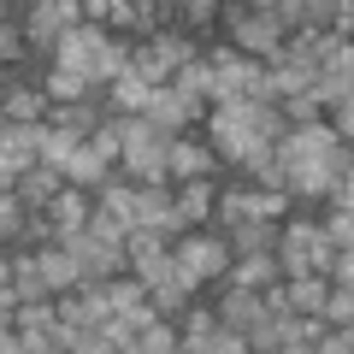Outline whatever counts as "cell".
I'll list each match as a JSON object with an SVG mask.
<instances>
[{
    "instance_id": "obj_9",
    "label": "cell",
    "mask_w": 354,
    "mask_h": 354,
    "mask_svg": "<svg viewBox=\"0 0 354 354\" xmlns=\"http://www.w3.org/2000/svg\"><path fill=\"white\" fill-rule=\"evenodd\" d=\"M88 213H95V195L71 189V183L48 201V218H53V230H59V236H65V230H88Z\"/></svg>"
},
{
    "instance_id": "obj_7",
    "label": "cell",
    "mask_w": 354,
    "mask_h": 354,
    "mask_svg": "<svg viewBox=\"0 0 354 354\" xmlns=\"http://www.w3.org/2000/svg\"><path fill=\"white\" fill-rule=\"evenodd\" d=\"M225 283H236V290H272V283H283V278H278V248H272V254H242V260H230Z\"/></svg>"
},
{
    "instance_id": "obj_30",
    "label": "cell",
    "mask_w": 354,
    "mask_h": 354,
    "mask_svg": "<svg viewBox=\"0 0 354 354\" xmlns=\"http://www.w3.org/2000/svg\"><path fill=\"white\" fill-rule=\"evenodd\" d=\"M313 354H354V330H325L313 342Z\"/></svg>"
},
{
    "instance_id": "obj_28",
    "label": "cell",
    "mask_w": 354,
    "mask_h": 354,
    "mask_svg": "<svg viewBox=\"0 0 354 354\" xmlns=\"http://www.w3.org/2000/svg\"><path fill=\"white\" fill-rule=\"evenodd\" d=\"M160 248H165L160 230H130V236H124V254H130V260H142V254H160Z\"/></svg>"
},
{
    "instance_id": "obj_24",
    "label": "cell",
    "mask_w": 354,
    "mask_h": 354,
    "mask_svg": "<svg viewBox=\"0 0 354 354\" xmlns=\"http://www.w3.org/2000/svg\"><path fill=\"white\" fill-rule=\"evenodd\" d=\"M319 278L337 283V290H348V283H354V254H348V248H337V254L325 260V272H319Z\"/></svg>"
},
{
    "instance_id": "obj_21",
    "label": "cell",
    "mask_w": 354,
    "mask_h": 354,
    "mask_svg": "<svg viewBox=\"0 0 354 354\" xmlns=\"http://www.w3.org/2000/svg\"><path fill=\"white\" fill-rule=\"evenodd\" d=\"M24 59H30V48H24V30H18V24H0V71H18Z\"/></svg>"
},
{
    "instance_id": "obj_1",
    "label": "cell",
    "mask_w": 354,
    "mask_h": 354,
    "mask_svg": "<svg viewBox=\"0 0 354 354\" xmlns=\"http://www.w3.org/2000/svg\"><path fill=\"white\" fill-rule=\"evenodd\" d=\"M171 260H177V283L195 295L201 283H218V278H225L236 254H230V242L218 236V230H189V236L171 242Z\"/></svg>"
},
{
    "instance_id": "obj_23",
    "label": "cell",
    "mask_w": 354,
    "mask_h": 354,
    "mask_svg": "<svg viewBox=\"0 0 354 354\" xmlns=\"http://www.w3.org/2000/svg\"><path fill=\"white\" fill-rule=\"evenodd\" d=\"M24 207H18V195H0V248H12L18 242V230H24Z\"/></svg>"
},
{
    "instance_id": "obj_10",
    "label": "cell",
    "mask_w": 354,
    "mask_h": 354,
    "mask_svg": "<svg viewBox=\"0 0 354 354\" xmlns=\"http://www.w3.org/2000/svg\"><path fill=\"white\" fill-rule=\"evenodd\" d=\"M41 113H48V95H41L36 83H12L0 95V118H6V124H36Z\"/></svg>"
},
{
    "instance_id": "obj_6",
    "label": "cell",
    "mask_w": 354,
    "mask_h": 354,
    "mask_svg": "<svg viewBox=\"0 0 354 354\" xmlns=\"http://www.w3.org/2000/svg\"><path fill=\"white\" fill-rule=\"evenodd\" d=\"M213 183H177L171 189V213H177V225L183 230H201L207 218H213Z\"/></svg>"
},
{
    "instance_id": "obj_14",
    "label": "cell",
    "mask_w": 354,
    "mask_h": 354,
    "mask_svg": "<svg viewBox=\"0 0 354 354\" xmlns=\"http://www.w3.org/2000/svg\"><path fill=\"white\" fill-rule=\"evenodd\" d=\"M130 278H136L142 290H165V283H177V260H171V248H160V254H142V260H130Z\"/></svg>"
},
{
    "instance_id": "obj_20",
    "label": "cell",
    "mask_w": 354,
    "mask_h": 354,
    "mask_svg": "<svg viewBox=\"0 0 354 354\" xmlns=\"http://www.w3.org/2000/svg\"><path fill=\"white\" fill-rule=\"evenodd\" d=\"M88 148L101 153L106 165H118V160H124V142H118V124H113V118H101V124L88 130Z\"/></svg>"
},
{
    "instance_id": "obj_12",
    "label": "cell",
    "mask_w": 354,
    "mask_h": 354,
    "mask_svg": "<svg viewBox=\"0 0 354 354\" xmlns=\"http://www.w3.org/2000/svg\"><path fill=\"white\" fill-rule=\"evenodd\" d=\"M225 242H230V254H272L278 248V225H260V218H242L236 230H225Z\"/></svg>"
},
{
    "instance_id": "obj_27",
    "label": "cell",
    "mask_w": 354,
    "mask_h": 354,
    "mask_svg": "<svg viewBox=\"0 0 354 354\" xmlns=\"http://www.w3.org/2000/svg\"><path fill=\"white\" fill-rule=\"evenodd\" d=\"M319 236H325L330 248H348V236H354V218H348V213H330L325 225H319Z\"/></svg>"
},
{
    "instance_id": "obj_3",
    "label": "cell",
    "mask_w": 354,
    "mask_h": 354,
    "mask_svg": "<svg viewBox=\"0 0 354 354\" xmlns=\"http://www.w3.org/2000/svg\"><path fill=\"white\" fill-rule=\"evenodd\" d=\"M165 171H171V183H213L218 160H213V148L201 136H177L165 148Z\"/></svg>"
},
{
    "instance_id": "obj_31",
    "label": "cell",
    "mask_w": 354,
    "mask_h": 354,
    "mask_svg": "<svg viewBox=\"0 0 354 354\" xmlns=\"http://www.w3.org/2000/svg\"><path fill=\"white\" fill-rule=\"evenodd\" d=\"M0 354H24V342H18V330H0Z\"/></svg>"
},
{
    "instance_id": "obj_32",
    "label": "cell",
    "mask_w": 354,
    "mask_h": 354,
    "mask_svg": "<svg viewBox=\"0 0 354 354\" xmlns=\"http://www.w3.org/2000/svg\"><path fill=\"white\" fill-rule=\"evenodd\" d=\"M6 283H12V254L0 248V290H6Z\"/></svg>"
},
{
    "instance_id": "obj_8",
    "label": "cell",
    "mask_w": 354,
    "mask_h": 354,
    "mask_svg": "<svg viewBox=\"0 0 354 354\" xmlns=\"http://www.w3.org/2000/svg\"><path fill=\"white\" fill-rule=\"evenodd\" d=\"M65 189V177L59 171H53V165H36V171H24V177H18V207H24V213H48V201H53V195H59Z\"/></svg>"
},
{
    "instance_id": "obj_17",
    "label": "cell",
    "mask_w": 354,
    "mask_h": 354,
    "mask_svg": "<svg viewBox=\"0 0 354 354\" xmlns=\"http://www.w3.org/2000/svg\"><path fill=\"white\" fill-rule=\"evenodd\" d=\"M290 195L283 189H248V218H260V225H283V213H290Z\"/></svg>"
},
{
    "instance_id": "obj_22",
    "label": "cell",
    "mask_w": 354,
    "mask_h": 354,
    "mask_svg": "<svg viewBox=\"0 0 354 354\" xmlns=\"http://www.w3.org/2000/svg\"><path fill=\"white\" fill-rule=\"evenodd\" d=\"M88 236H95V242H106V248H124L130 225H124V218H113V213H88Z\"/></svg>"
},
{
    "instance_id": "obj_4",
    "label": "cell",
    "mask_w": 354,
    "mask_h": 354,
    "mask_svg": "<svg viewBox=\"0 0 354 354\" xmlns=\"http://www.w3.org/2000/svg\"><path fill=\"white\" fill-rule=\"evenodd\" d=\"M213 319H218L225 330H242V337H248V330L266 319V307H260V290H236V283H225V278H218V301H213Z\"/></svg>"
},
{
    "instance_id": "obj_35",
    "label": "cell",
    "mask_w": 354,
    "mask_h": 354,
    "mask_svg": "<svg viewBox=\"0 0 354 354\" xmlns=\"http://www.w3.org/2000/svg\"><path fill=\"white\" fill-rule=\"evenodd\" d=\"M0 24H12V6H6V0H0Z\"/></svg>"
},
{
    "instance_id": "obj_13",
    "label": "cell",
    "mask_w": 354,
    "mask_h": 354,
    "mask_svg": "<svg viewBox=\"0 0 354 354\" xmlns=\"http://www.w3.org/2000/svg\"><path fill=\"white\" fill-rule=\"evenodd\" d=\"M36 266H41V283L53 295H71L77 290V260L65 248H36Z\"/></svg>"
},
{
    "instance_id": "obj_34",
    "label": "cell",
    "mask_w": 354,
    "mask_h": 354,
    "mask_svg": "<svg viewBox=\"0 0 354 354\" xmlns=\"http://www.w3.org/2000/svg\"><path fill=\"white\" fill-rule=\"evenodd\" d=\"M278 354H313V348H307V342H283Z\"/></svg>"
},
{
    "instance_id": "obj_26",
    "label": "cell",
    "mask_w": 354,
    "mask_h": 354,
    "mask_svg": "<svg viewBox=\"0 0 354 354\" xmlns=\"http://www.w3.org/2000/svg\"><path fill=\"white\" fill-rule=\"evenodd\" d=\"M95 337H101V348H136V330H130V325H124V319H118V313L106 319V325L95 330Z\"/></svg>"
},
{
    "instance_id": "obj_33",
    "label": "cell",
    "mask_w": 354,
    "mask_h": 354,
    "mask_svg": "<svg viewBox=\"0 0 354 354\" xmlns=\"http://www.w3.org/2000/svg\"><path fill=\"white\" fill-rule=\"evenodd\" d=\"M12 148V124H6V118H0V153Z\"/></svg>"
},
{
    "instance_id": "obj_2",
    "label": "cell",
    "mask_w": 354,
    "mask_h": 354,
    "mask_svg": "<svg viewBox=\"0 0 354 354\" xmlns=\"http://www.w3.org/2000/svg\"><path fill=\"white\" fill-rule=\"evenodd\" d=\"M83 24V0H41V6H30L24 12V48L30 53H41V59H48L53 48H59V36L65 30H77Z\"/></svg>"
},
{
    "instance_id": "obj_15",
    "label": "cell",
    "mask_w": 354,
    "mask_h": 354,
    "mask_svg": "<svg viewBox=\"0 0 354 354\" xmlns=\"http://www.w3.org/2000/svg\"><path fill=\"white\" fill-rule=\"evenodd\" d=\"M41 95H48V106H71V101H88V83H83V77H71V71H53V65H48V71H41Z\"/></svg>"
},
{
    "instance_id": "obj_19",
    "label": "cell",
    "mask_w": 354,
    "mask_h": 354,
    "mask_svg": "<svg viewBox=\"0 0 354 354\" xmlns=\"http://www.w3.org/2000/svg\"><path fill=\"white\" fill-rule=\"evenodd\" d=\"M136 354H177V325L153 319V325H148V330L136 337Z\"/></svg>"
},
{
    "instance_id": "obj_29",
    "label": "cell",
    "mask_w": 354,
    "mask_h": 354,
    "mask_svg": "<svg viewBox=\"0 0 354 354\" xmlns=\"http://www.w3.org/2000/svg\"><path fill=\"white\" fill-rule=\"evenodd\" d=\"M325 36H330V41H348V36H354V6H348V0L330 6V30H325Z\"/></svg>"
},
{
    "instance_id": "obj_25",
    "label": "cell",
    "mask_w": 354,
    "mask_h": 354,
    "mask_svg": "<svg viewBox=\"0 0 354 354\" xmlns=\"http://www.w3.org/2000/svg\"><path fill=\"white\" fill-rule=\"evenodd\" d=\"M171 18H183L189 30H207L218 18V6H213V0H189V6H171Z\"/></svg>"
},
{
    "instance_id": "obj_16",
    "label": "cell",
    "mask_w": 354,
    "mask_h": 354,
    "mask_svg": "<svg viewBox=\"0 0 354 354\" xmlns=\"http://www.w3.org/2000/svg\"><path fill=\"white\" fill-rule=\"evenodd\" d=\"M283 295H290V313H313V319H319V307H325L330 283L313 272V278H295V283H283Z\"/></svg>"
},
{
    "instance_id": "obj_5",
    "label": "cell",
    "mask_w": 354,
    "mask_h": 354,
    "mask_svg": "<svg viewBox=\"0 0 354 354\" xmlns=\"http://www.w3.org/2000/svg\"><path fill=\"white\" fill-rule=\"evenodd\" d=\"M59 177L71 183V189H83V195H101V189H106V177H113V165H106L101 153H95V148L83 142V148H77L71 160L59 165Z\"/></svg>"
},
{
    "instance_id": "obj_11",
    "label": "cell",
    "mask_w": 354,
    "mask_h": 354,
    "mask_svg": "<svg viewBox=\"0 0 354 354\" xmlns=\"http://www.w3.org/2000/svg\"><path fill=\"white\" fill-rule=\"evenodd\" d=\"M148 48H153V59L165 65V77H177L183 65H195V59H201V48H195V36H183V30H160V36H153Z\"/></svg>"
},
{
    "instance_id": "obj_18",
    "label": "cell",
    "mask_w": 354,
    "mask_h": 354,
    "mask_svg": "<svg viewBox=\"0 0 354 354\" xmlns=\"http://www.w3.org/2000/svg\"><path fill=\"white\" fill-rule=\"evenodd\" d=\"M319 325L325 330H348L354 325V290H330L325 307H319Z\"/></svg>"
}]
</instances>
